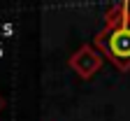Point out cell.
I'll return each instance as SVG.
<instances>
[{"instance_id":"obj_1","label":"cell","mask_w":130,"mask_h":121,"mask_svg":"<svg viewBox=\"0 0 130 121\" xmlns=\"http://www.w3.org/2000/svg\"><path fill=\"white\" fill-rule=\"evenodd\" d=\"M100 42L107 47L109 58L116 65H121V68L130 65V12H128V5H121V21L111 26L109 37L100 35Z\"/></svg>"},{"instance_id":"obj_2","label":"cell","mask_w":130,"mask_h":121,"mask_svg":"<svg viewBox=\"0 0 130 121\" xmlns=\"http://www.w3.org/2000/svg\"><path fill=\"white\" fill-rule=\"evenodd\" d=\"M100 65H102V56H100V51H95L91 44H84L70 58V68H72L81 79H88L93 72L100 70Z\"/></svg>"},{"instance_id":"obj_3","label":"cell","mask_w":130,"mask_h":121,"mask_svg":"<svg viewBox=\"0 0 130 121\" xmlns=\"http://www.w3.org/2000/svg\"><path fill=\"white\" fill-rule=\"evenodd\" d=\"M5 107V100H3V96H0V110H3Z\"/></svg>"}]
</instances>
